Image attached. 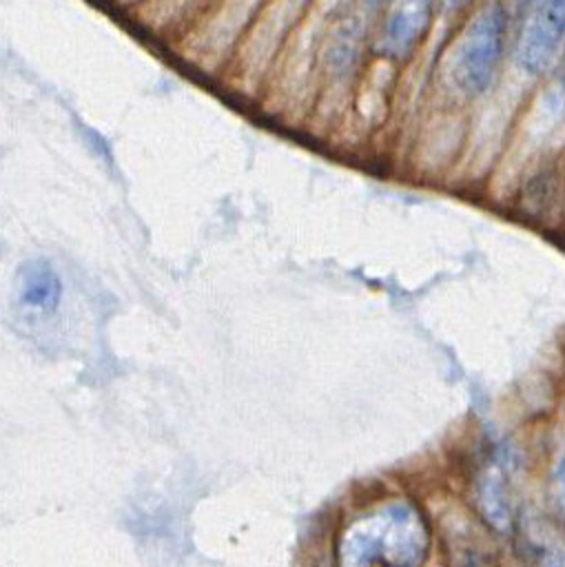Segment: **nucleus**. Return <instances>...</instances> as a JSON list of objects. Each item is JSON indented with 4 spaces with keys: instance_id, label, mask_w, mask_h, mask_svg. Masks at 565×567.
<instances>
[{
    "instance_id": "7ed1b4c3",
    "label": "nucleus",
    "mask_w": 565,
    "mask_h": 567,
    "mask_svg": "<svg viewBox=\"0 0 565 567\" xmlns=\"http://www.w3.org/2000/svg\"><path fill=\"white\" fill-rule=\"evenodd\" d=\"M565 51V0H530L516 38V62L525 73L552 71Z\"/></svg>"
},
{
    "instance_id": "9d476101",
    "label": "nucleus",
    "mask_w": 565,
    "mask_h": 567,
    "mask_svg": "<svg viewBox=\"0 0 565 567\" xmlns=\"http://www.w3.org/2000/svg\"><path fill=\"white\" fill-rule=\"evenodd\" d=\"M348 2H350V0H323V7H326L328 13H337V11H341Z\"/></svg>"
},
{
    "instance_id": "6e6552de",
    "label": "nucleus",
    "mask_w": 565,
    "mask_h": 567,
    "mask_svg": "<svg viewBox=\"0 0 565 567\" xmlns=\"http://www.w3.org/2000/svg\"><path fill=\"white\" fill-rule=\"evenodd\" d=\"M552 483H554V498H556V503H558L561 514L565 516V454L558 458V463H556V467H554Z\"/></svg>"
},
{
    "instance_id": "423d86ee",
    "label": "nucleus",
    "mask_w": 565,
    "mask_h": 567,
    "mask_svg": "<svg viewBox=\"0 0 565 567\" xmlns=\"http://www.w3.org/2000/svg\"><path fill=\"white\" fill-rule=\"evenodd\" d=\"M479 507L496 529H505L510 525V496L503 472L496 465H490L479 478Z\"/></svg>"
},
{
    "instance_id": "20e7f679",
    "label": "nucleus",
    "mask_w": 565,
    "mask_h": 567,
    "mask_svg": "<svg viewBox=\"0 0 565 567\" xmlns=\"http://www.w3.org/2000/svg\"><path fill=\"white\" fill-rule=\"evenodd\" d=\"M436 0H386L374 33V53L388 60L408 58L425 38Z\"/></svg>"
},
{
    "instance_id": "f257e3e1",
    "label": "nucleus",
    "mask_w": 565,
    "mask_h": 567,
    "mask_svg": "<svg viewBox=\"0 0 565 567\" xmlns=\"http://www.w3.org/2000/svg\"><path fill=\"white\" fill-rule=\"evenodd\" d=\"M507 16L499 0L483 2L459 29L443 58V80L461 95L483 93L503 60Z\"/></svg>"
},
{
    "instance_id": "9b49d317",
    "label": "nucleus",
    "mask_w": 565,
    "mask_h": 567,
    "mask_svg": "<svg viewBox=\"0 0 565 567\" xmlns=\"http://www.w3.org/2000/svg\"><path fill=\"white\" fill-rule=\"evenodd\" d=\"M561 91H563V100H565V66H563V75H561Z\"/></svg>"
},
{
    "instance_id": "0eeeda50",
    "label": "nucleus",
    "mask_w": 565,
    "mask_h": 567,
    "mask_svg": "<svg viewBox=\"0 0 565 567\" xmlns=\"http://www.w3.org/2000/svg\"><path fill=\"white\" fill-rule=\"evenodd\" d=\"M525 547L530 551H538V560L541 563H565V554H563V543L556 540L554 532L543 527V525H530L525 532Z\"/></svg>"
},
{
    "instance_id": "39448f33",
    "label": "nucleus",
    "mask_w": 565,
    "mask_h": 567,
    "mask_svg": "<svg viewBox=\"0 0 565 567\" xmlns=\"http://www.w3.org/2000/svg\"><path fill=\"white\" fill-rule=\"evenodd\" d=\"M18 303L31 312L51 315L62 299V281L44 259H31L20 266L16 277Z\"/></svg>"
},
{
    "instance_id": "f03ea898",
    "label": "nucleus",
    "mask_w": 565,
    "mask_h": 567,
    "mask_svg": "<svg viewBox=\"0 0 565 567\" xmlns=\"http://www.w3.org/2000/svg\"><path fill=\"white\" fill-rule=\"evenodd\" d=\"M428 529L421 514L408 503H390L355 520L341 543L348 563L412 565L423 560Z\"/></svg>"
},
{
    "instance_id": "1a4fd4ad",
    "label": "nucleus",
    "mask_w": 565,
    "mask_h": 567,
    "mask_svg": "<svg viewBox=\"0 0 565 567\" xmlns=\"http://www.w3.org/2000/svg\"><path fill=\"white\" fill-rule=\"evenodd\" d=\"M266 4H268V0H239V4H237V18H244V13H246V16H248L246 20L253 22L255 13H257L259 9H264Z\"/></svg>"
}]
</instances>
